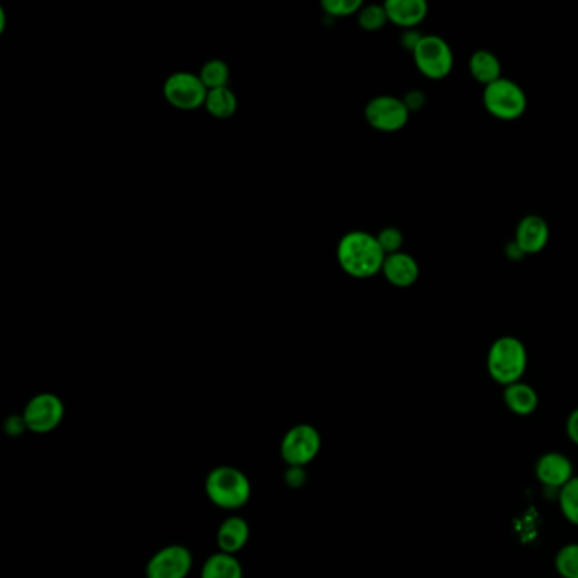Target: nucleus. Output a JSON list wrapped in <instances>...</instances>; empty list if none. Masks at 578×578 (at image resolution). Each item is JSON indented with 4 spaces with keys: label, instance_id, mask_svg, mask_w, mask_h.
Masks as SVG:
<instances>
[{
    "label": "nucleus",
    "instance_id": "10",
    "mask_svg": "<svg viewBox=\"0 0 578 578\" xmlns=\"http://www.w3.org/2000/svg\"><path fill=\"white\" fill-rule=\"evenodd\" d=\"M194 565L192 551L184 545L163 546L146 563V578H187Z\"/></svg>",
    "mask_w": 578,
    "mask_h": 578
},
{
    "label": "nucleus",
    "instance_id": "5",
    "mask_svg": "<svg viewBox=\"0 0 578 578\" xmlns=\"http://www.w3.org/2000/svg\"><path fill=\"white\" fill-rule=\"evenodd\" d=\"M321 446V433L312 424H295L282 438L280 456L289 467L306 468L316 460Z\"/></svg>",
    "mask_w": 578,
    "mask_h": 578
},
{
    "label": "nucleus",
    "instance_id": "29",
    "mask_svg": "<svg viewBox=\"0 0 578 578\" xmlns=\"http://www.w3.org/2000/svg\"><path fill=\"white\" fill-rule=\"evenodd\" d=\"M404 102H406L409 111H421L424 104H426V97H424L421 90H411V92H407L406 97H404Z\"/></svg>",
    "mask_w": 578,
    "mask_h": 578
},
{
    "label": "nucleus",
    "instance_id": "27",
    "mask_svg": "<svg viewBox=\"0 0 578 578\" xmlns=\"http://www.w3.org/2000/svg\"><path fill=\"white\" fill-rule=\"evenodd\" d=\"M4 431H6L9 436H12V438H17V436H21L24 431H28V426H26L23 414H21V416L9 417L6 424H4Z\"/></svg>",
    "mask_w": 578,
    "mask_h": 578
},
{
    "label": "nucleus",
    "instance_id": "2",
    "mask_svg": "<svg viewBox=\"0 0 578 578\" xmlns=\"http://www.w3.org/2000/svg\"><path fill=\"white\" fill-rule=\"evenodd\" d=\"M206 494L209 501L224 511H238L251 497V482L245 472L231 465L212 468L207 473Z\"/></svg>",
    "mask_w": 578,
    "mask_h": 578
},
{
    "label": "nucleus",
    "instance_id": "8",
    "mask_svg": "<svg viewBox=\"0 0 578 578\" xmlns=\"http://www.w3.org/2000/svg\"><path fill=\"white\" fill-rule=\"evenodd\" d=\"M28 431L34 434L53 433L65 417V404L51 392H41L29 399L23 411Z\"/></svg>",
    "mask_w": 578,
    "mask_h": 578
},
{
    "label": "nucleus",
    "instance_id": "17",
    "mask_svg": "<svg viewBox=\"0 0 578 578\" xmlns=\"http://www.w3.org/2000/svg\"><path fill=\"white\" fill-rule=\"evenodd\" d=\"M468 68L472 77L477 80L478 84L487 85L494 84L495 80L502 78L501 60L497 58L495 53L489 50H477L470 56Z\"/></svg>",
    "mask_w": 578,
    "mask_h": 578
},
{
    "label": "nucleus",
    "instance_id": "24",
    "mask_svg": "<svg viewBox=\"0 0 578 578\" xmlns=\"http://www.w3.org/2000/svg\"><path fill=\"white\" fill-rule=\"evenodd\" d=\"M323 11L331 17H350L362 11V0H324Z\"/></svg>",
    "mask_w": 578,
    "mask_h": 578
},
{
    "label": "nucleus",
    "instance_id": "30",
    "mask_svg": "<svg viewBox=\"0 0 578 578\" xmlns=\"http://www.w3.org/2000/svg\"><path fill=\"white\" fill-rule=\"evenodd\" d=\"M567 434L573 445L578 446V407L575 411L570 412V416H568Z\"/></svg>",
    "mask_w": 578,
    "mask_h": 578
},
{
    "label": "nucleus",
    "instance_id": "23",
    "mask_svg": "<svg viewBox=\"0 0 578 578\" xmlns=\"http://www.w3.org/2000/svg\"><path fill=\"white\" fill-rule=\"evenodd\" d=\"M358 16V24L363 31H368V33H375V31H380L384 28L385 24L389 23V16H387V11H385L384 4L378 6V4H370V6H363L362 11L356 14Z\"/></svg>",
    "mask_w": 578,
    "mask_h": 578
},
{
    "label": "nucleus",
    "instance_id": "11",
    "mask_svg": "<svg viewBox=\"0 0 578 578\" xmlns=\"http://www.w3.org/2000/svg\"><path fill=\"white\" fill-rule=\"evenodd\" d=\"M534 473H536V478L540 480L541 485L545 489L556 490V495L575 477L572 462L568 460L567 456L556 453V451L541 455L536 462V467H534Z\"/></svg>",
    "mask_w": 578,
    "mask_h": 578
},
{
    "label": "nucleus",
    "instance_id": "20",
    "mask_svg": "<svg viewBox=\"0 0 578 578\" xmlns=\"http://www.w3.org/2000/svg\"><path fill=\"white\" fill-rule=\"evenodd\" d=\"M199 77L207 90L223 89V87H228L231 72H229L228 63L223 60H209L202 65Z\"/></svg>",
    "mask_w": 578,
    "mask_h": 578
},
{
    "label": "nucleus",
    "instance_id": "4",
    "mask_svg": "<svg viewBox=\"0 0 578 578\" xmlns=\"http://www.w3.org/2000/svg\"><path fill=\"white\" fill-rule=\"evenodd\" d=\"M484 106L492 116L502 121H514L528 109V95L511 78H499L484 89Z\"/></svg>",
    "mask_w": 578,
    "mask_h": 578
},
{
    "label": "nucleus",
    "instance_id": "3",
    "mask_svg": "<svg viewBox=\"0 0 578 578\" xmlns=\"http://www.w3.org/2000/svg\"><path fill=\"white\" fill-rule=\"evenodd\" d=\"M528 368V350L523 341L514 336H502L490 346L487 355V370L497 384L507 385L521 382Z\"/></svg>",
    "mask_w": 578,
    "mask_h": 578
},
{
    "label": "nucleus",
    "instance_id": "6",
    "mask_svg": "<svg viewBox=\"0 0 578 578\" xmlns=\"http://www.w3.org/2000/svg\"><path fill=\"white\" fill-rule=\"evenodd\" d=\"M412 56H414L417 70L423 73L424 77L433 78V80L448 77L455 65V56H453L451 46L438 34H424Z\"/></svg>",
    "mask_w": 578,
    "mask_h": 578
},
{
    "label": "nucleus",
    "instance_id": "19",
    "mask_svg": "<svg viewBox=\"0 0 578 578\" xmlns=\"http://www.w3.org/2000/svg\"><path fill=\"white\" fill-rule=\"evenodd\" d=\"M204 109L216 119H229L238 111V99L229 87L209 90Z\"/></svg>",
    "mask_w": 578,
    "mask_h": 578
},
{
    "label": "nucleus",
    "instance_id": "18",
    "mask_svg": "<svg viewBox=\"0 0 578 578\" xmlns=\"http://www.w3.org/2000/svg\"><path fill=\"white\" fill-rule=\"evenodd\" d=\"M243 567L236 555L217 551L207 558L202 567L201 578H243Z\"/></svg>",
    "mask_w": 578,
    "mask_h": 578
},
{
    "label": "nucleus",
    "instance_id": "1",
    "mask_svg": "<svg viewBox=\"0 0 578 578\" xmlns=\"http://www.w3.org/2000/svg\"><path fill=\"white\" fill-rule=\"evenodd\" d=\"M338 263L341 270L353 278H372L382 272L385 255L377 236L367 231H350L338 243Z\"/></svg>",
    "mask_w": 578,
    "mask_h": 578
},
{
    "label": "nucleus",
    "instance_id": "16",
    "mask_svg": "<svg viewBox=\"0 0 578 578\" xmlns=\"http://www.w3.org/2000/svg\"><path fill=\"white\" fill-rule=\"evenodd\" d=\"M502 397H504V404H506L507 409L514 412L516 416H531L540 404L538 392L524 382L507 385Z\"/></svg>",
    "mask_w": 578,
    "mask_h": 578
},
{
    "label": "nucleus",
    "instance_id": "15",
    "mask_svg": "<svg viewBox=\"0 0 578 578\" xmlns=\"http://www.w3.org/2000/svg\"><path fill=\"white\" fill-rule=\"evenodd\" d=\"M389 23L401 28L414 29L428 17L426 0H387L384 4Z\"/></svg>",
    "mask_w": 578,
    "mask_h": 578
},
{
    "label": "nucleus",
    "instance_id": "22",
    "mask_svg": "<svg viewBox=\"0 0 578 578\" xmlns=\"http://www.w3.org/2000/svg\"><path fill=\"white\" fill-rule=\"evenodd\" d=\"M555 568L562 578H578V543L565 545L558 550Z\"/></svg>",
    "mask_w": 578,
    "mask_h": 578
},
{
    "label": "nucleus",
    "instance_id": "14",
    "mask_svg": "<svg viewBox=\"0 0 578 578\" xmlns=\"http://www.w3.org/2000/svg\"><path fill=\"white\" fill-rule=\"evenodd\" d=\"M217 548L229 555H238L250 541V524L245 517L229 516L217 528Z\"/></svg>",
    "mask_w": 578,
    "mask_h": 578
},
{
    "label": "nucleus",
    "instance_id": "26",
    "mask_svg": "<svg viewBox=\"0 0 578 578\" xmlns=\"http://www.w3.org/2000/svg\"><path fill=\"white\" fill-rule=\"evenodd\" d=\"M285 484L292 489H299L307 482V472L304 467H289L284 475Z\"/></svg>",
    "mask_w": 578,
    "mask_h": 578
},
{
    "label": "nucleus",
    "instance_id": "7",
    "mask_svg": "<svg viewBox=\"0 0 578 578\" xmlns=\"http://www.w3.org/2000/svg\"><path fill=\"white\" fill-rule=\"evenodd\" d=\"M206 85L201 77L190 72H175L163 84V97L178 111H195L206 104Z\"/></svg>",
    "mask_w": 578,
    "mask_h": 578
},
{
    "label": "nucleus",
    "instance_id": "28",
    "mask_svg": "<svg viewBox=\"0 0 578 578\" xmlns=\"http://www.w3.org/2000/svg\"><path fill=\"white\" fill-rule=\"evenodd\" d=\"M424 34L419 33L417 29H406L404 34H402L401 38V45L406 48L407 51H411L414 53L416 50L417 45L421 43V39H423Z\"/></svg>",
    "mask_w": 578,
    "mask_h": 578
},
{
    "label": "nucleus",
    "instance_id": "12",
    "mask_svg": "<svg viewBox=\"0 0 578 578\" xmlns=\"http://www.w3.org/2000/svg\"><path fill=\"white\" fill-rule=\"evenodd\" d=\"M548 241H550V226L543 217L529 214L517 224L514 243L524 255L540 253L545 250Z\"/></svg>",
    "mask_w": 578,
    "mask_h": 578
},
{
    "label": "nucleus",
    "instance_id": "13",
    "mask_svg": "<svg viewBox=\"0 0 578 578\" xmlns=\"http://www.w3.org/2000/svg\"><path fill=\"white\" fill-rule=\"evenodd\" d=\"M382 273L390 285H394L397 289H409L416 284L421 268H419V263L416 262L414 256L399 251V253L385 258Z\"/></svg>",
    "mask_w": 578,
    "mask_h": 578
},
{
    "label": "nucleus",
    "instance_id": "9",
    "mask_svg": "<svg viewBox=\"0 0 578 578\" xmlns=\"http://www.w3.org/2000/svg\"><path fill=\"white\" fill-rule=\"evenodd\" d=\"M365 117L373 129L382 133H397L406 128L411 111L407 109L404 99L394 95H378L365 107Z\"/></svg>",
    "mask_w": 578,
    "mask_h": 578
},
{
    "label": "nucleus",
    "instance_id": "25",
    "mask_svg": "<svg viewBox=\"0 0 578 578\" xmlns=\"http://www.w3.org/2000/svg\"><path fill=\"white\" fill-rule=\"evenodd\" d=\"M377 239L387 256L399 253L402 245H404V234H402L401 229L394 228V226L382 229V231L377 234Z\"/></svg>",
    "mask_w": 578,
    "mask_h": 578
},
{
    "label": "nucleus",
    "instance_id": "21",
    "mask_svg": "<svg viewBox=\"0 0 578 578\" xmlns=\"http://www.w3.org/2000/svg\"><path fill=\"white\" fill-rule=\"evenodd\" d=\"M558 504L568 523L578 526V477H573L558 495Z\"/></svg>",
    "mask_w": 578,
    "mask_h": 578
}]
</instances>
